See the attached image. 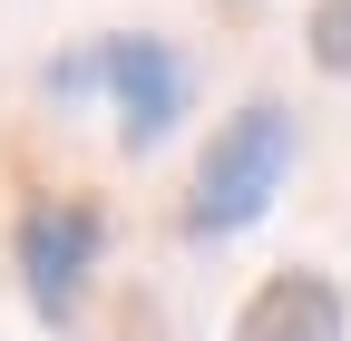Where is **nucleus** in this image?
<instances>
[{
    "mask_svg": "<svg viewBox=\"0 0 351 341\" xmlns=\"http://www.w3.org/2000/svg\"><path fill=\"white\" fill-rule=\"evenodd\" d=\"M283 176H293V108L244 98V108L205 137L195 176H186V234H195V244H215V234L263 225V205L283 195Z\"/></svg>",
    "mask_w": 351,
    "mask_h": 341,
    "instance_id": "f257e3e1",
    "label": "nucleus"
},
{
    "mask_svg": "<svg viewBox=\"0 0 351 341\" xmlns=\"http://www.w3.org/2000/svg\"><path fill=\"white\" fill-rule=\"evenodd\" d=\"M98 88L117 98L127 156H147L166 127L186 117V59H176L166 39H147V29H117V39H98Z\"/></svg>",
    "mask_w": 351,
    "mask_h": 341,
    "instance_id": "f03ea898",
    "label": "nucleus"
},
{
    "mask_svg": "<svg viewBox=\"0 0 351 341\" xmlns=\"http://www.w3.org/2000/svg\"><path fill=\"white\" fill-rule=\"evenodd\" d=\"M98 244H108V215L78 205V195H39L29 215H20V283H29V303L49 312V322H69L88 264H98Z\"/></svg>",
    "mask_w": 351,
    "mask_h": 341,
    "instance_id": "7ed1b4c3",
    "label": "nucleus"
},
{
    "mask_svg": "<svg viewBox=\"0 0 351 341\" xmlns=\"http://www.w3.org/2000/svg\"><path fill=\"white\" fill-rule=\"evenodd\" d=\"M341 331H351V303H341V283L313 273V264L263 273L244 292V312H234V341H341Z\"/></svg>",
    "mask_w": 351,
    "mask_h": 341,
    "instance_id": "20e7f679",
    "label": "nucleus"
},
{
    "mask_svg": "<svg viewBox=\"0 0 351 341\" xmlns=\"http://www.w3.org/2000/svg\"><path fill=\"white\" fill-rule=\"evenodd\" d=\"M302 49H313L322 78H351V0H313V20H302Z\"/></svg>",
    "mask_w": 351,
    "mask_h": 341,
    "instance_id": "39448f33",
    "label": "nucleus"
}]
</instances>
